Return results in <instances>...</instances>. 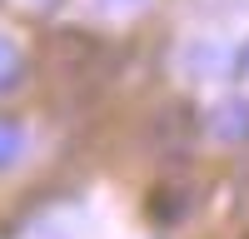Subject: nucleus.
<instances>
[{
  "mask_svg": "<svg viewBox=\"0 0 249 239\" xmlns=\"http://www.w3.org/2000/svg\"><path fill=\"white\" fill-rule=\"evenodd\" d=\"M190 189H179V185H160L155 194H150V214L160 219V224H175V219H184L190 214Z\"/></svg>",
  "mask_w": 249,
  "mask_h": 239,
  "instance_id": "nucleus-3",
  "label": "nucleus"
},
{
  "mask_svg": "<svg viewBox=\"0 0 249 239\" xmlns=\"http://www.w3.org/2000/svg\"><path fill=\"white\" fill-rule=\"evenodd\" d=\"M20 150H25V130L10 125V120H0V170H10L20 159Z\"/></svg>",
  "mask_w": 249,
  "mask_h": 239,
  "instance_id": "nucleus-5",
  "label": "nucleus"
},
{
  "mask_svg": "<svg viewBox=\"0 0 249 239\" xmlns=\"http://www.w3.org/2000/svg\"><path fill=\"white\" fill-rule=\"evenodd\" d=\"M210 135L224 139V145L249 139V100H224V105L210 115Z\"/></svg>",
  "mask_w": 249,
  "mask_h": 239,
  "instance_id": "nucleus-2",
  "label": "nucleus"
},
{
  "mask_svg": "<svg viewBox=\"0 0 249 239\" xmlns=\"http://www.w3.org/2000/svg\"><path fill=\"white\" fill-rule=\"evenodd\" d=\"M25 85V55H20L5 35H0V95H10Z\"/></svg>",
  "mask_w": 249,
  "mask_h": 239,
  "instance_id": "nucleus-4",
  "label": "nucleus"
},
{
  "mask_svg": "<svg viewBox=\"0 0 249 239\" xmlns=\"http://www.w3.org/2000/svg\"><path fill=\"white\" fill-rule=\"evenodd\" d=\"M95 55H100V45L90 35H80V30H60V35H50V45H45L50 70H60V75H85Z\"/></svg>",
  "mask_w": 249,
  "mask_h": 239,
  "instance_id": "nucleus-1",
  "label": "nucleus"
},
{
  "mask_svg": "<svg viewBox=\"0 0 249 239\" xmlns=\"http://www.w3.org/2000/svg\"><path fill=\"white\" fill-rule=\"evenodd\" d=\"M100 5H105V10H115V15H120V10H140L144 0H100Z\"/></svg>",
  "mask_w": 249,
  "mask_h": 239,
  "instance_id": "nucleus-6",
  "label": "nucleus"
}]
</instances>
